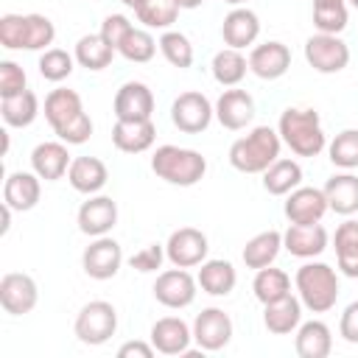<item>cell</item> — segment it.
Wrapping results in <instances>:
<instances>
[{"label":"cell","mask_w":358,"mask_h":358,"mask_svg":"<svg viewBox=\"0 0 358 358\" xmlns=\"http://www.w3.org/2000/svg\"><path fill=\"white\" fill-rule=\"evenodd\" d=\"M42 199V179L34 171H14L6 176L3 185V204H8L14 213H28Z\"/></svg>","instance_id":"603a6c76"},{"label":"cell","mask_w":358,"mask_h":358,"mask_svg":"<svg viewBox=\"0 0 358 358\" xmlns=\"http://www.w3.org/2000/svg\"><path fill=\"white\" fill-rule=\"evenodd\" d=\"M70 162L73 157L67 151V143L62 140H45L31 151V171L45 182L64 179L70 171Z\"/></svg>","instance_id":"44dd1931"},{"label":"cell","mask_w":358,"mask_h":358,"mask_svg":"<svg viewBox=\"0 0 358 358\" xmlns=\"http://www.w3.org/2000/svg\"><path fill=\"white\" fill-rule=\"evenodd\" d=\"M173 3H176L182 11H190V8H199L204 0H173Z\"/></svg>","instance_id":"f907efd6"},{"label":"cell","mask_w":358,"mask_h":358,"mask_svg":"<svg viewBox=\"0 0 358 358\" xmlns=\"http://www.w3.org/2000/svg\"><path fill=\"white\" fill-rule=\"evenodd\" d=\"M294 288L296 296L302 299V308L310 313H327L336 308L338 299V274L327 263H302L294 274Z\"/></svg>","instance_id":"277c9868"},{"label":"cell","mask_w":358,"mask_h":358,"mask_svg":"<svg viewBox=\"0 0 358 358\" xmlns=\"http://www.w3.org/2000/svg\"><path fill=\"white\" fill-rule=\"evenodd\" d=\"M179 11H182V8H179L173 0H145V3L134 11V17H137V22H143V28H148V31H171V25L176 22Z\"/></svg>","instance_id":"f35d334b"},{"label":"cell","mask_w":358,"mask_h":358,"mask_svg":"<svg viewBox=\"0 0 358 358\" xmlns=\"http://www.w3.org/2000/svg\"><path fill=\"white\" fill-rule=\"evenodd\" d=\"M221 36L227 48L243 50L257 42L260 36V17L246 6H232V11L221 22Z\"/></svg>","instance_id":"7402d4cb"},{"label":"cell","mask_w":358,"mask_h":358,"mask_svg":"<svg viewBox=\"0 0 358 358\" xmlns=\"http://www.w3.org/2000/svg\"><path fill=\"white\" fill-rule=\"evenodd\" d=\"M120 3H123V6H129V8H134V11H137V8H140V6H143V3H145V0H120Z\"/></svg>","instance_id":"816d5d0a"},{"label":"cell","mask_w":358,"mask_h":358,"mask_svg":"<svg viewBox=\"0 0 358 358\" xmlns=\"http://www.w3.org/2000/svg\"><path fill=\"white\" fill-rule=\"evenodd\" d=\"M0 134H3V157H6V154H8V131H6V129H3V131H0Z\"/></svg>","instance_id":"f5cc1de1"},{"label":"cell","mask_w":358,"mask_h":358,"mask_svg":"<svg viewBox=\"0 0 358 358\" xmlns=\"http://www.w3.org/2000/svg\"><path fill=\"white\" fill-rule=\"evenodd\" d=\"M333 3H344V0H313V6H333Z\"/></svg>","instance_id":"db71d44e"},{"label":"cell","mask_w":358,"mask_h":358,"mask_svg":"<svg viewBox=\"0 0 358 358\" xmlns=\"http://www.w3.org/2000/svg\"><path fill=\"white\" fill-rule=\"evenodd\" d=\"M333 246H336L338 271L344 277H358V221L355 218H347L344 224L336 227Z\"/></svg>","instance_id":"d6a6232c"},{"label":"cell","mask_w":358,"mask_h":358,"mask_svg":"<svg viewBox=\"0 0 358 358\" xmlns=\"http://www.w3.org/2000/svg\"><path fill=\"white\" fill-rule=\"evenodd\" d=\"M151 171L176 187H193L204 179L207 173V159L193 151V148H179V145H159L151 154Z\"/></svg>","instance_id":"8992f818"},{"label":"cell","mask_w":358,"mask_h":358,"mask_svg":"<svg viewBox=\"0 0 358 358\" xmlns=\"http://www.w3.org/2000/svg\"><path fill=\"white\" fill-rule=\"evenodd\" d=\"M157 48H159V42L151 36V31H148V28H137V25H134V28L120 39L117 53H120L126 62L145 64V62H151V59H154Z\"/></svg>","instance_id":"74e56055"},{"label":"cell","mask_w":358,"mask_h":358,"mask_svg":"<svg viewBox=\"0 0 358 358\" xmlns=\"http://www.w3.org/2000/svg\"><path fill=\"white\" fill-rule=\"evenodd\" d=\"M338 336L347 344H358V299L344 308V313L338 319Z\"/></svg>","instance_id":"7dc6e473"},{"label":"cell","mask_w":358,"mask_h":358,"mask_svg":"<svg viewBox=\"0 0 358 358\" xmlns=\"http://www.w3.org/2000/svg\"><path fill=\"white\" fill-rule=\"evenodd\" d=\"M327 229L322 224H291L282 232V249L294 257L310 260L327 249Z\"/></svg>","instance_id":"cb8c5ba5"},{"label":"cell","mask_w":358,"mask_h":358,"mask_svg":"<svg viewBox=\"0 0 358 358\" xmlns=\"http://www.w3.org/2000/svg\"><path fill=\"white\" fill-rule=\"evenodd\" d=\"M232 319L221 308H204L193 319V341L201 352H218L232 341Z\"/></svg>","instance_id":"7c38bea8"},{"label":"cell","mask_w":358,"mask_h":358,"mask_svg":"<svg viewBox=\"0 0 358 358\" xmlns=\"http://www.w3.org/2000/svg\"><path fill=\"white\" fill-rule=\"evenodd\" d=\"M39 302V288L36 280L25 271H8L0 280V305L11 316H25L36 308Z\"/></svg>","instance_id":"5bb4252c"},{"label":"cell","mask_w":358,"mask_h":358,"mask_svg":"<svg viewBox=\"0 0 358 358\" xmlns=\"http://www.w3.org/2000/svg\"><path fill=\"white\" fill-rule=\"evenodd\" d=\"M255 117V98L246 92V90H238V87H229L218 95L215 101V120L229 129V131H241L252 123Z\"/></svg>","instance_id":"ffe728a7"},{"label":"cell","mask_w":358,"mask_h":358,"mask_svg":"<svg viewBox=\"0 0 358 358\" xmlns=\"http://www.w3.org/2000/svg\"><path fill=\"white\" fill-rule=\"evenodd\" d=\"M324 196H327V207L338 215H355L358 213V176L344 171V173H333L324 182Z\"/></svg>","instance_id":"f1b7e54d"},{"label":"cell","mask_w":358,"mask_h":358,"mask_svg":"<svg viewBox=\"0 0 358 358\" xmlns=\"http://www.w3.org/2000/svg\"><path fill=\"white\" fill-rule=\"evenodd\" d=\"M159 53L171 67L187 70L193 64V45L182 31H162L159 36Z\"/></svg>","instance_id":"b9f144b4"},{"label":"cell","mask_w":358,"mask_h":358,"mask_svg":"<svg viewBox=\"0 0 358 358\" xmlns=\"http://www.w3.org/2000/svg\"><path fill=\"white\" fill-rule=\"evenodd\" d=\"M112 112H115V120H151L154 92L143 81H126L115 92Z\"/></svg>","instance_id":"2e32d148"},{"label":"cell","mask_w":358,"mask_h":358,"mask_svg":"<svg viewBox=\"0 0 358 358\" xmlns=\"http://www.w3.org/2000/svg\"><path fill=\"white\" fill-rule=\"evenodd\" d=\"M56 39V25L45 14H3L0 45L6 50H48Z\"/></svg>","instance_id":"5b68a950"},{"label":"cell","mask_w":358,"mask_h":358,"mask_svg":"<svg viewBox=\"0 0 358 358\" xmlns=\"http://www.w3.org/2000/svg\"><path fill=\"white\" fill-rule=\"evenodd\" d=\"M45 120L50 123L53 134L67 145H81L92 137V120L84 112L81 95L76 90H50L45 98Z\"/></svg>","instance_id":"6da1fadb"},{"label":"cell","mask_w":358,"mask_h":358,"mask_svg":"<svg viewBox=\"0 0 358 358\" xmlns=\"http://www.w3.org/2000/svg\"><path fill=\"white\" fill-rule=\"evenodd\" d=\"M0 115H3V123L11 126V129H25L36 120L39 115V98L34 90H22L17 95H8V98H0Z\"/></svg>","instance_id":"836d02e7"},{"label":"cell","mask_w":358,"mask_h":358,"mask_svg":"<svg viewBox=\"0 0 358 358\" xmlns=\"http://www.w3.org/2000/svg\"><path fill=\"white\" fill-rule=\"evenodd\" d=\"M76 56L73 53H67L64 48H48V50H42V56H39V76L45 78V81H53V84H59V81H64V78H70V73L76 70Z\"/></svg>","instance_id":"ab89813d"},{"label":"cell","mask_w":358,"mask_h":358,"mask_svg":"<svg viewBox=\"0 0 358 358\" xmlns=\"http://www.w3.org/2000/svg\"><path fill=\"white\" fill-rule=\"evenodd\" d=\"M285 218L291 224H319L324 218L327 207V196L322 187H305L299 185L296 190H291L285 196Z\"/></svg>","instance_id":"ac0fdd59"},{"label":"cell","mask_w":358,"mask_h":358,"mask_svg":"<svg viewBox=\"0 0 358 358\" xmlns=\"http://www.w3.org/2000/svg\"><path fill=\"white\" fill-rule=\"evenodd\" d=\"M157 126L154 120H115L112 126V143L123 154H143L154 145Z\"/></svg>","instance_id":"d4e9b609"},{"label":"cell","mask_w":358,"mask_h":358,"mask_svg":"<svg viewBox=\"0 0 358 358\" xmlns=\"http://www.w3.org/2000/svg\"><path fill=\"white\" fill-rule=\"evenodd\" d=\"M76 224H78V229H81L84 235H90V238L109 235V232L115 229V224H117V204H115V199H112V196H101V193L90 196V199L78 207Z\"/></svg>","instance_id":"9a60e30c"},{"label":"cell","mask_w":358,"mask_h":358,"mask_svg":"<svg viewBox=\"0 0 358 358\" xmlns=\"http://www.w3.org/2000/svg\"><path fill=\"white\" fill-rule=\"evenodd\" d=\"M327 157L336 168L352 171L358 168V129H344L327 143Z\"/></svg>","instance_id":"60d3db41"},{"label":"cell","mask_w":358,"mask_h":358,"mask_svg":"<svg viewBox=\"0 0 358 358\" xmlns=\"http://www.w3.org/2000/svg\"><path fill=\"white\" fill-rule=\"evenodd\" d=\"M134 25H131V20L126 17V14H109V17H103V22H101V36L117 50V45H120V39L131 31Z\"/></svg>","instance_id":"bcb514c9"},{"label":"cell","mask_w":358,"mask_h":358,"mask_svg":"<svg viewBox=\"0 0 358 358\" xmlns=\"http://www.w3.org/2000/svg\"><path fill=\"white\" fill-rule=\"evenodd\" d=\"M280 249H282V232H277V229H266V232H257L255 238L246 241L241 257H243L246 268H255V271H257V268L271 266V263L277 260Z\"/></svg>","instance_id":"1f68e13d"},{"label":"cell","mask_w":358,"mask_h":358,"mask_svg":"<svg viewBox=\"0 0 358 358\" xmlns=\"http://www.w3.org/2000/svg\"><path fill=\"white\" fill-rule=\"evenodd\" d=\"M277 131L282 145H288L296 157H319L327 148V134L322 129V117L316 109L288 106L277 120Z\"/></svg>","instance_id":"7a4b0ae2"},{"label":"cell","mask_w":358,"mask_h":358,"mask_svg":"<svg viewBox=\"0 0 358 358\" xmlns=\"http://www.w3.org/2000/svg\"><path fill=\"white\" fill-rule=\"evenodd\" d=\"M263 324L274 336L296 333V327L302 324V299L288 294V296H282L277 302L263 305Z\"/></svg>","instance_id":"4316f807"},{"label":"cell","mask_w":358,"mask_h":358,"mask_svg":"<svg viewBox=\"0 0 358 358\" xmlns=\"http://www.w3.org/2000/svg\"><path fill=\"white\" fill-rule=\"evenodd\" d=\"M350 11L347 3H333V6H313V28L319 34H341L347 28Z\"/></svg>","instance_id":"7bdbcfd3"},{"label":"cell","mask_w":358,"mask_h":358,"mask_svg":"<svg viewBox=\"0 0 358 358\" xmlns=\"http://www.w3.org/2000/svg\"><path fill=\"white\" fill-rule=\"evenodd\" d=\"M148 341L162 355H185V352H190L193 327L179 316H162V319H157L151 324Z\"/></svg>","instance_id":"e0dca14e"},{"label":"cell","mask_w":358,"mask_h":358,"mask_svg":"<svg viewBox=\"0 0 358 358\" xmlns=\"http://www.w3.org/2000/svg\"><path fill=\"white\" fill-rule=\"evenodd\" d=\"M196 280H199V288L204 294L227 296V294H232V288L238 282V271H235V266L229 260H204L199 274H196Z\"/></svg>","instance_id":"4dcf8cb0"},{"label":"cell","mask_w":358,"mask_h":358,"mask_svg":"<svg viewBox=\"0 0 358 358\" xmlns=\"http://www.w3.org/2000/svg\"><path fill=\"white\" fill-rule=\"evenodd\" d=\"M123 266V249L115 238L101 235L92 238V243L81 255V268L92 280H112Z\"/></svg>","instance_id":"4fadbf2b"},{"label":"cell","mask_w":358,"mask_h":358,"mask_svg":"<svg viewBox=\"0 0 358 358\" xmlns=\"http://www.w3.org/2000/svg\"><path fill=\"white\" fill-rule=\"evenodd\" d=\"M305 62L324 76L341 73L350 64V48L338 34H313L305 42Z\"/></svg>","instance_id":"9c48e42d"},{"label":"cell","mask_w":358,"mask_h":358,"mask_svg":"<svg viewBox=\"0 0 358 358\" xmlns=\"http://www.w3.org/2000/svg\"><path fill=\"white\" fill-rule=\"evenodd\" d=\"M196 288H199V280L187 268L173 266V268L157 274V282H154L151 291H154V299L159 305H165L171 310H182V308L193 305V299L199 294Z\"/></svg>","instance_id":"30bf717a"},{"label":"cell","mask_w":358,"mask_h":358,"mask_svg":"<svg viewBox=\"0 0 358 358\" xmlns=\"http://www.w3.org/2000/svg\"><path fill=\"white\" fill-rule=\"evenodd\" d=\"M165 257H168V255H165V246L148 243V246H143L140 252H134V255L129 257V266L137 268V271H143V274H148V271H157Z\"/></svg>","instance_id":"f6af8a7d"},{"label":"cell","mask_w":358,"mask_h":358,"mask_svg":"<svg viewBox=\"0 0 358 358\" xmlns=\"http://www.w3.org/2000/svg\"><path fill=\"white\" fill-rule=\"evenodd\" d=\"M350 6H352V8H358V0H350Z\"/></svg>","instance_id":"9f6ffc18"},{"label":"cell","mask_w":358,"mask_h":358,"mask_svg":"<svg viewBox=\"0 0 358 358\" xmlns=\"http://www.w3.org/2000/svg\"><path fill=\"white\" fill-rule=\"evenodd\" d=\"M302 185V168L296 159L280 157L263 171V190L268 196H288Z\"/></svg>","instance_id":"f546056e"},{"label":"cell","mask_w":358,"mask_h":358,"mask_svg":"<svg viewBox=\"0 0 358 358\" xmlns=\"http://www.w3.org/2000/svg\"><path fill=\"white\" fill-rule=\"evenodd\" d=\"M154 352L151 341H126L117 347V358H154Z\"/></svg>","instance_id":"c3c4849f"},{"label":"cell","mask_w":358,"mask_h":358,"mask_svg":"<svg viewBox=\"0 0 358 358\" xmlns=\"http://www.w3.org/2000/svg\"><path fill=\"white\" fill-rule=\"evenodd\" d=\"M207 252H210V241L201 229L196 227H179L171 232L168 243H165V255L171 260V266H179V268H196L207 260Z\"/></svg>","instance_id":"8fae6325"},{"label":"cell","mask_w":358,"mask_h":358,"mask_svg":"<svg viewBox=\"0 0 358 358\" xmlns=\"http://www.w3.org/2000/svg\"><path fill=\"white\" fill-rule=\"evenodd\" d=\"M115 53H117V50H115L101 34H84V36L76 42V50H73L76 62H78L81 67L92 70V73L109 67L112 59H115Z\"/></svg>","instance_id":"e575fe53"},{"label":"cell","mask_w":358,"mask_h":358,"mask_svg":"<svg viewBox=\"0 0 358 358\" xmlns=\"http://www.w3.org/2000/svg\"><path fill=\"white\" fill-rule=\"evenodd\" d=\"M73 333H76V338H78L81 344H87V347H101V344H106V341L117 333V310H115V305L106 302V299H92V302H87V305L78 310L76 322H73Z\"/></svg>","instance_id":"52a82bcc"},{"label":"cell","mask_w":358,"mask_h":358,"mask_svg":"<svg viewBox=\"0 0 358 358\" xmlns=\"http://www.w3.org/2000/svg\"><path fill=\"white\" fill-rule=\"evenodd\" d=\"M67 182L73 190H78L84 196H95L106 187L109 171H106L103 159H98V157H73L70 171H67Z\"/></svg>","instance_id":"484cf974"},{"label":"cell","mask_w":358,"mask_h":358,"mask_svg":"<svg viewBox=\"0 0 358 358\" xmlns=\"http://www.w3.org/2000/svg\"><path fill=\"white\" fill-rule=\"evenodd\" d=\"M210 70H213V78L221 87H238L249 73V59L235 48H224L213 56Z\"/></svg>","instance_id":"d590c367"},{"label":"cell","mask_w":358,"mask_h":358,"mask_svg":"<svg viewBox=\"0 0 358 358\" xmlns=\"http://www.w3.org/2000/svg\"><path fill=\"white\" fill-rule=\"evenodd\" d=\"M288 67H291V50H288V45H282L277 39L255 45L249 50V73H255L263 81L282 78L288 73Z\"/></svg>","instance_id":"d6986e66"},{"label":"cell","mask_w":358,"mask_h":358,"mask_svg":"<svg viewBox=\"0 0 358 358\" xmlns=\"http://www.w3.org/2000/svg\"><path fill=\"white\" fill-rule=\"evenodd\" d=\"M280 131L271 126H255L246 137L229 145V165L241 173H263L274 159H280Z\"/></svg>","instance_id":"3957f363"},{"label":"cell","mask_w":358,"mask_h":358,"mask_svg":"<svg viewBox=\"0 0 358 358\" xmlns=\"http://www.w3.org/2000/svg\"><path fill=\"white\" fill-rule=\"evenodd\" d=\"M294 350L299 358H327L333 350V333L322 319L302 322L294 336Z\"/></svg>","instance_id":"83f0119b"},{"label":"cell","mask_w":358,"mask_h":358,"mask_svg":"<svg viewBox=\"0 0 358 358\" xmlns=\"http://www.w3.org/2000/svg\"><path fill=\"white\" fill-rule=\"evenodd\" d=\"M11 213H14V210H11L8 204H3V227H0V232H3V235H6V232H8V227H11Z\"/></svg>","instance_id":"681fc988"},{"label":"cell","mask_w":358,"mask_h":358,"mask_svg":"<svg viewBox=\"0 0 358 358\" xmlns=\"http://www.w3.org/2000/svg\"><path fill=\"white\" fill-rule=\"evenodd\" d=\"M213 117H215V103H210L204 92L187 90L179 92L171 103V120L185 134H201L213 123Z\"/></svg>","instance_id":"ba28073f"},{"label":"cell","mask_w":358,"mask_h":358,"mask_svg":"<svg viewBox=\"0 0 358 358\" xmlns=\"http://www.w3.org/2000/svg\"><path fill=\"white\" fill-rule=\"evenodd\" d=\"M224 3H229V6H243L246 0H224Z\"/></svg>","instance_id":"11a10c76"},{"label":"cell","mask_w":358,"mask_h":358,"mask_svg":"<svg viewBox=\"0 0 358 358\" xmlns=\"http://www.w3.org/2000/svg\"><path fill=\"white\" fill-rule=\"evenodd\" d=\"M252 291H255V299L260 305L277 302V299H282V296L291 294V277L282 268H274V266L257 268L255 271V280H252Z\"/></svg>","instance_id":"8d00e7d4"},{"label":"cell","mask_w":358,"mask_h":358,"mask_svg":"<svg viewBox=\"0 0 358 358\" xmlns=\"http://www.w3.org/2000/svg\"><path fill=\"white\" fill-rule=\"evenodd\" d=\"M25 81H28L25 70L17 62H11V59L0 62V98H8V95H17V92L28 90Z\"/></svg>","instance_id":"ee69618b"}]
</instances>
